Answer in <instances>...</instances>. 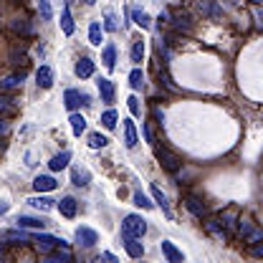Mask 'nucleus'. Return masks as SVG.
I'll return each instance as SVG.
<instances>
[{
    "instance_id": "obj_1",
    "label": "nucleus",
    "mask_w": 263,
    "mask_h": 263,
    "mask_svg": "<svg viewBox=\"0 0 263 263\" xmlns=\"http://www.w3.org/2000/svg\"><path fill=\"white\" fill-rule=\"evenodd\" d=\"M122 233H127V235H134V238H144L147 235V220L142 218V215H127L124 218V223H122Z\"/></svg>"
},
{
    "instance_id": "obj_2",
    "label": "nucleus",
    "mask_w": 263,
    "mask_h": 263,
    "mask_svg": "<svg viewBox=\"0 0 263 263\" xmlns=\"http://www.w3.org/2000/svg\"><path fill=\"white\" fill-rule=\"evenodd\" d=\"M157 160H160V165H162L167 172H180V167H182V160H180L175 152L165 149V147L157 149Z\"/></svg>"
},
{
    "instance_id": "obj_3",
    "label": "nucleus",
    "mask_w": 263,
    "mask_h": 263,
    "mask_svg": "<svg viewBox=\"0 0 263 263\" xmlns=\"http://www.w3.org/2000/svg\"><path fill=\"white\" fill-rule=\"evenodd\" d=\"M31 241H33V243H36V246H38L41 251H51V248H64V246H66L64 238H56V235H46V233H43V235H41V233H38V235H31Z\"/></svg>"
},
{
    "instance_id": "obj_4",
    "label": "nucleus",
    "mask_w": 263,
    "mask_h": 263,
    "mask_svg": "<svg viewBox=\"0 0 263 263\" xmlns=\"http://www.w3.org/2000/svg\"><path fill=\"white\" fill-rule=\"evenodd\" d=\"M64 104H66V109H71V112H76L81 104H91L89 101V96L86 94H81V91H76V89H66V94H64Z\"/></svg>"
},
{
    "instance_id": "obj_5",
    "label": "nucleus",
    "mask_w": 263,
    "mask_h": 263,
    "mask_svg": "<svg viewBox=\"0 0 263 263\" xmlns=\"http://www.w3.org/2000/svg\"><path fill=\"white\" fill-rule=\"evenodd\" d=\"M122 243H124V248H127L129 258H142V256H144V246L139 243V238H134V235H127V233H122Z\"/></svg>"
},
{
    "instance_id": "obj_6",
    "label": "nucleus",
    "mask_w": 263,
    "mask_h": 263,
    "mask_svg": "<svg viewBox=\"0 0 263 263\" xmlns=\"http://www.w3.org/2000/svg\"><path fill=\"white\" fill-rule=\"evenodd\" d=\"M99 241V235H96V230H91V228H76V243L78 246H84V248H91L94 243Z\"/></svg>"
},
{
    "instance_id": "obj_7",
    "label": "nucleus",
    "mask_w": 263,
    "mask_h": 263,
    "mask_svg": "<svg viewBox=\"0 0 263 263\" xmlns=\"http://www.w3.org/2000/svg\"><path fill=\"white\" fill-rule=\"evenodd\" d=\"M160 248H162V253H165V258H167V261H172V263H182L185 261L182 251H180L172 241H162V243H160Z\"/></svg>"
},
{
    "instance_id": "obj_8",
    "label": "nucleus",
    "mask_w": 263,
    "mask_h": 263,
    "mask_svg": "<svg viewBox=\"0 0 263 263\" xmlns=\"http://www.w3.org/2000/svg\"><path fill=\"white\" fill-rule=\"evenodd\" d=\"M15 223H18V228H33V230H43L48 225L46 218H31V215H20Z\"/></svg>"
},
{
    "instance_id": "obj_9",
    "label": "nucleus",
    "mask_w": 263,
    "mask_h": 263,
    "mask_svg": "<svg viewBox=\"0 0 263 263\" xmlns=\"http://www.w3.org/2000/svg\"><path fill=\"white\" fill-rule=\"evenodd\" d=\"M33 190L36 193H51V190H56V180L51 175H38L33 180Z\"/></svg>"
},
{
    "instance_id": "obj_10",
    "label": "nucleus",
    "mask_w": 263,
    "mask_h": 263,
    "mask_svg": "<svg viewBox=\"0 0 263 263\" xmlns=\"http://www.w3.org/2000/svg\"><path fill=\"white\" fill-rule=\"evenodd\" d=\"M36 84H38L41 89H51V86H54V71H51L48 66H41V68L36 71Z\"/></svg>"
},
{
    "instance_id": "obj_11",
    "label": "nucleus",
    "mask_w": 263,
    "mask_h": 263,
    "mask_svg": "<svg viewBox=\"0 0 263 263\" xmlns=\"http://www.w3.org/2000/svg\"><path fill=\"white\" fill-rule=\"evenodd\" d=\"M96 86H99V94H101V101H107V104H112V101H114V84H112L109 78H99V81H96Z\"/></svg>"
},
{
    "instance_id": "obj_12",
    "label": "nucleus",
    "mask_w": 263,
    "mask_h": 263,
    "mask_svg": "<svg viewBox=\"0 0 263 263\" xmlns=\"http://www.w3.org/2000/svg\"><path fill=\"white\" fill-rule=\"evenodd\" d=\"M73 71H76V76H78V78H89V76L94 73V61L84 56V59H78V61H76V68H73Z\"/></svg>"
},
{
    "instance_id": "obj_13",
    "label": "nucleus",
    "mask_w": 263,
    "mask_h": 263,
    "mask_svg": "<svg viewBox=\"0 0 263 263\" xmlns=\"http://www.w3.org/2000/svg\"><path fill=\"white\" fill-rule=\"evenodd\" d=\"M71 180H73V185L86 188V185L91 182V175H89V170H84V167H73V170H71Z\"/></svg>"
},
{
    "instance_id": "obj_14",
    "label": "nucleus",
    "mask_w": 263,
    "mask_h": 263,
    "mask_svg": "<svg viewBox=\"0 0 263 263\" xmlns=\"http://www.w3.org/2000/svg\"><path fill=\"white\" fill-rule=\"evenodd\" d=\"M152 197H154V202H157V205H160V207L165 210V215H167V218H172V210H170L167 195H165V193H162V190H160L157 185H152Z\"/></svg>"
},
{
    "instance_id": "obj_15",
    "label": "nucleus",
    "mask_w": 263,
    "mask_h": 263,
    "mask_svg": "<svg viewBox=\"0 0 263 263\" xmlns=\"http://www.w3.org/2000/svg\"><path fill=\"white\" fill-rule=\"evenodd\" d=\"M124 144H127L129 149L137 147V127H134L132 119H124Z\"/></svg>"
},
{
    "instance_id": "obj_16",
    "label": "nucleus",
    "mask_w": 263,
    "mask_h": 263,
    "mask_svg": "<svg viewBox=\"0 0 263 263\" xmlns=\"http://www.w3.org/2000/svg\"><path fill=\"white\" fill-rule=\"evenodd\" d=\"M241 233H246L248 243H258V241L263 238V233H261V230H258V228H253V225H251L248 220H243V223H241Z\"/></svg>"
},
{
    "instance_id": "obj_17",
    "label": "nucleus",
    "mask_w": 263,
    "mask_h": 263,
    "mask_svg": "<svg viewBox=\"0 0 263 263\" xmlns=\"http://www.w3.org/2000/svg\"><path fill=\"white\" fill-rule=\"evenodd\" d=\"M68 160H71V152H68V149H64L61 154H56V157H51V162H48V167H51L54 172H59V170H64V167H68Z\"/></svg>"
},
{
    "instance_id": "obj_18",
    "label": "nucleus",
    "mask_w": 263,
    "mask_h": 263,
    "mask_svg": "<svg viewBox=\"0 0 263 263\" xmlns=\"http://www.w3.org/2000/svg\"><path fill=\"white\" fill-rule=\"evenodd\" d=\"M20 86H23V73H13L5 81H0V91H13V89H20Z\"/></svg>"
},
{
    "instance_id": "obj_19",
    "label": "nucleus",
    "mask_w": 263,
    "mask_h": 263,
    "mask_svg": "<svg viewBox=\"0 0 263 263\" xmlns=\"http://www.w3.org/2000/svg\"><path fill=\"white\" fill-rule=\"evenodd\" d=\"M101 61L104 66L109 68V71H114V66H117V48L109 43V46H104V51H101Z\"/></svg>"
},
{
    "instance_id": "obj_20",
    "label": "nucleus",
    "mask_w": 263,
    "mask_h": 263,
    "mask_svg": "<svg viewBox=\"0 0 263 263\" xmlns=\"http://www.w3.org/2000/svg\"><path fill=\"white\" fill-rule=\"evenodd\" d=\"M59 210H61L64 218H73V215H76V200H73V197H64V200L59 202Z\"/></svg>"
},
{
    "instance_id": "obj_21",
    "label": "nucleus",
    "mask_w": 263,
    "mask_h": 263,
    "mask_svg": "<svg viewBox=\"0 0 263 263\" xmlns=\"http://www.w3.org/2000/svg\"><path fill=\"white\" fill-rule=\"evenodd\" d=\"M68 122H71V129H73V134H76V137H81V134L86 132V119H84L81 114H76V112H73Z\"/></svg>"
},
{
    "instance_id": "obj_22",
    "label": "nucleus",
    "mask_w": 263,
    "mask_h": 263,
    "mask_svg": "<svg viewBox=\"0 0 263 263\" xmlns=\"http://www.w3.org/2000/svg\"><path fill=\"white\" fill-rule=\"evenodd\" d=\"M185 205H188V210H190L195 218H202V215H205V205H202L197 197H185Z\"/></svg>"
},
{
    "instance_id": "obj_23",
    "label": "nucleus",
    "mask_w": 263,
    "mask_h": 263,
    "mask_svg": "<svg viewBox=\"0 0 263 263\" xmlns=\"http://www.w3.org/2000/svg\"><path fill=\"white\" fill-rule=\"evenodd\" d=\"M89 41H91V46H101V23L99 20H94L89 25Z\"/></svg>"
},
{
    "instance_id": "obj_24",
    "label": "nucleus",
    "mask_w": 263,
    "mask_h": 263,
    "mask_svg": "<svg viewBox=\"0 0 263 263\" xmlns=\"http://www.w3.org/2000/svg\"><path fill=\"white\" fill-rule=\"evenodd\" d=\"M107 144H109V139H107L101 132H91V134H89V147H91V149H101V147H107Z\"/></svg>"
},
{
    "instance_id": "obj_25",
    "label": "nucleus",
    "mask_w": 263,
    "mask_h": 263,
    "mask_svg": "<svg viewBox=\"0 0 263 263\" xmlns=\"http://www.w3.org/2000/svg\"><path fill=\"white\" fill-rule=\"evenodd\" d=\"M61 31H64L66 36H73V18H71V10H68V8L61 10Z\"/></svg>"
},
{
    "instance_id": "obj_26",
    "label": "nucleus",
    "mask_w": 263,
    "mask_h": 263,
    "mask_svg": "<svg viewBox=\"0 0 263 263\" xmlns=\"http://www.w3.org/2000/svg\"><path fill=\"white\" fill-rule=\"evenodd\" d=\"M129 86L134 91H139V89L144 86V73H142V68H134L129 73Z\"/></svg>"
},
{
    "instance_id": "obj_27",
    "label": "nucleus",
    "mask_w": 263,
    "mask_h": 263,
    "mask_svg": "<svg viewBox=\"0 0 263 263\" xmlns=\"http://www.w3.org/2000/svg\"><path fill=\"white\" fill-rule=\"evenodd\" d=\"M132 18H134V23H137L139 28H149V25H152V18H149L144 10H134Z\"/></svg>"
},
{
    "instance_id": "obj_28",
    "label": "nucleus",
    "mask_w": 263,
    "mask_h": 263,
    "mask_svg": "<svg viewBox=\"0 0 263 263\" xmlns=\"http://www.w3.org/2000/svg\"><path fill=\"white\" fill-rule=\"evenodd\" d=\"M28 202H31L33 207H38V210H43V213L54 207V200H51V197H31Z\"/></svg>"
},
{
    "instance_id": "obj_29",
    "label": "nucleus",
    "mask_w": 263,
    "mask_h": 263,
    "mask_svg": "<svg viewBox=\"0 0 263 263\" xmlns=\"http://www.w3.org/2000/svg\"><path fill=\"white\" fill-rule=\"evenodd\" d=\"M142 59H144V41H134V46H132V61L142 64Z\"/></svg>"
},
{
    "instance_id": "obj_30",
    "label": "nucleus",
    "mask_w": 263,
    "mask_h": 263,
    "mask_svg": "<svg viewBox=\"0 0 263 263\" xmlns=\"http://www.w3.org/2000/svg\"><path fill=\"white\" fill-rule=\"evenodd\" d=\"M117 119H119V117H117V112H114V109H109V112H104V114H101V124H104L107 129H114V127H117Z\"/></svg>"
},
{
    "instance_id": "obj_31",
    "label": "nucleus",
    "mask_w": 263,
    "mask_h": 263,
    "mask_svg": "<svg viewBox=\"0 0 263 263\" xmlns=\"http://www.w3.org/2000/svg\"><path fill=\"white\" fill-rule=\"evenodd\" d=\"M13 28H15V31H20V33H25V36H31V33H33V28H31V23H28L25 18H15V20H13Z\"/></svg>"
},
{
    "instance_id": "obj_32",
    "label": "nucleus",
    "mask_w": 263,
    "mask_h": 263,
    "mask_svg": "<svg viewBox=\"0 0 263 263\" xmlns=\"http://www.w3.org/2000/svg\"><path fill=\"white\" fill-rule=\"evenodd\" d=\"M38 10H41V18H43V20H51V18H54L51 0H38Z\"/></svg>"
},
{
    "instance_id": "obj_33",
    "label": "nucleus",
    "mask_w": 263,
    "mask_h": 263,
    "mask_svg": "<svg viewBox=\"0 0 263 263\" xmlns=\"http://www.w3.org/2000/svg\"><path fill=\"white\" fill-rule=\"evenodd\" d=\"M134 205H139V207H144V210L154 207V202H149V200H147V195H144V193H139V190L134 193Z\"/></svg>"
},
{
    "instance_id": "obj_34",
    "label": "nucleus",
    "mask_w": 263,
    "mask_h": 263,
    "mask_svg": "<svg viewBox=\"0 0 263 263\" xmlns=\"http://www.w3.org/2000/svg\"><path fill=\"white\" fill-rule=\"evenodd\" d=\"M15 114V107L8 104V99H0V117H13Z\"/></svg>"
},
{
    "instance_id": "obj_35",
    "label": "nucleus",
    "mask_w": 263,
    "mask_h": 263,
    "mask_svg": "<svg viewBox=\"0 0 263 263\" xmlns=\"http://www.w3.org/2000/svg\"><path fill=\"white\" fill-rule=\"evenodd\" d=\"M104 28H107V31H117V20H114V13H112V10L104 13Z\"/></svg>"
},
{
    "instance_id": "obj_36",
    "label": "nucleus",
    "mask_w": 263,
    "mask_h": 263,
    "mask_svg": "<svg viewBox=\"0 0 263 263\" xmlns=\"http://www.w3.org/2000/svg\"><path fill=\"white\" fill-rule=\"evenodd\" d=\"M127 104H129V112L134 114V117H139V114H142V107H139V99H137V96H129V99H127Z\"/></svg>"
},
{
    "instance_id": "obj_37",
    "label": "nucleus",
    "mask_w": 263,
    "mask_h": 263,
    "mask_svg": "<svg viewBox=\"0 0 263 263\" xmlns=\"http://www.w3.org/2000/svg\"><path fill=\"white\" fill-rule=\"evenodd\" d=\"M48 261H54V263L71 261V253H68V251H56V253H51V256H48Z\"/></svg>"
},
{
    "instance_id": "obj_38",
    "label": "nucleus",
    "mask_w": 263,
    "mask_h": 263,
    "mask_svg": "<svg viewBox=\"0 0 263 263\" xmlns=\"http://www.w3.org/2000/svg\"><path fill=\"white\" fill-rule=\"evenodd\" d=\"M10 210V202H5V200H0V215H5Z\"/></svg>"
},
{
    "instance_id": "obj_39",
    "label": "nucleus",
    "mask_w": 263,
    "mask_h": 263,
    "mask_svg": "<svg viewBox=\"0 0 263 263\" xmlns=\"http://www.w3.org/2000/svg\"><path fill=\"white\" fill-rule=\"evenodd\" d=\"M8 132H10V127H8V124H5V119L0 117V134H8Z\"/></svg>"
},
{
    "instance_id": "obj_40",
    "label": "nucleus",
    "mask_w": 263,
    "mask_h": 263,
    "mask_svg": "<svg viewBox=\"0 0 263 263\" xmlns=\"http://www.w3.org/2000/svg\"><path fill=\"white\" fill-rule=\"evenodd\" d=\"M101 258H104V261H112V263L117 261V258H114V256H112V253H101Z\"/></svg>"
},
{
    "instance_id": "obj_41",
    "label": "nucleus",
    "mask_w": 263,
    "mask_h": 263,
    "mask_svg": "<svg viewBox=\"0 0 263 263\" xmlns=\"http://www.w3.org/2000/svg\"><path fill=\"white\" fill-rule=\"evenodd\" d=\"M84 3H86V5H94V3H96V0H84Z\"/></svg>"
}]
</instances>
